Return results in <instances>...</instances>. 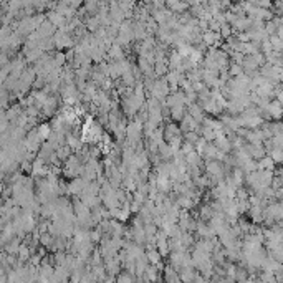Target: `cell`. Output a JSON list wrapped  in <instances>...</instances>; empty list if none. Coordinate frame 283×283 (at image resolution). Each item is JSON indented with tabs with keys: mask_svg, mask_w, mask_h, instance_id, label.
Segmentation results:
<instances>
[{
	"mask_svg": "<svg viewBox=\"0 0 283 283\" xmlns=\"http://www.w3.org/2000/svg\"><path fill=\"white\" fill-rule=\"evenodd\" d=\"M50 172V167L47 166V159H43L42 156H36L32 162V176L34 177H45V176Z\"/></svg>",
	"mask_w": 283,
	"mask_h": 283,
	"instance_id": "277c9868",
	"label": "cell"
},
{
	"mask_svg": "<svg viewBox=\"0 0 283 283\" xmlns=\"http://www.w3.org/2000/svg\"><path fill=\"white\" fill-rule=\"evenodd\" d=\"M275 98H277V100L283 105V86L277 88V91H275Z\"/></svg>",
	"mask_w": 283,
	"mask_h": 283,
	"instance_id": "1f68e13d",
	"label": "cell"
},
{
	"mask_svg": "<svg viewBox=\"0 0 283 283\" xmlns=\"http://www.w3.org/2000/svg\"><path fill=\"white\" fill-rule=\"evenodd\" d=\"M164 280L166 282H180V275L179 270L174 268L171 264L167 266H164Z\"/></svg>",
	"mask_w": 283,
	"mask_h": 283,
	"instance_id": "9a60e30c",
	"label": "cell"
},
{
	"mask_svg": "<svg viewBox=\"0 0 283 283\" xmlns=\"http://www.w3.org/2000/svg\"><path fill=\"white\" fill-rule=\"evenodd\" d=\"M101 7V0H83V9L88 15H96Z\"/></svg>",
	"mask_w": 283,
	"mask_h": 283,
	"instance_id": "2e32d148",
	"label": "cell"
},
{
	"mask_svg": "<svg viewBox=\"0 0 283 283\" xmlns=\"http://www.w3.org/2000/svg\"><path fill=\"white\" fill-rule=\"evenodd\" d=\"M260 116L264 118L265 121L283 120V105L278 100H270L268 106L260 111Z\"/></svg>",
	"mask_w": 283,
	"mask_h": 283,
	"instance_id": "6da1fadb",
	"label": "cell"
},
{
	"mask_svg": "<svg viewBox=\"0 0 283 283\" xmlns=\"http://www.w3.org/2000/svg\"><path fill=\"white\" fill-rule=\"evenodd\" d=\"M262 65L258 63V60L255 58V55H245L244 60H242V68H244V73L253 76L255 73L260 71Z\"/></svg>",
	"mask_w": 283,
	"mask_h": 283,
	"instance_id": "5b68a950",
	"label": "cell"
},
{
	"mask_svg": "<svg viewBox=\"0 0 283 283\" xmlns=\"http://www.w3.org/2000/svg\"><path fill=\"white\" fill-rule=\"evenodd\" d=\"M176 2H179V0H166L167 5H172V3H176Z\"/></svg>",
	"mask_w": 283,
	"mask_h": 283,
	"instance_id": "836d02e7",
	"label": "cell"
},
{
	"mask_svg": "<svg viewBox=\"0 0 283 283\" xmlns=\"http://www.w3.org/2000/svg\"><path fill=\"white\" fill-rule=\"evenodd\" d=\"M56 30H58V28L53 25V23L48 18L45 20V22L38 28H36V32H38V35L42 36V38H48V36H53V35L56 34Z\"/></svg>",
	"mask_w": 283,
	"mask_h": 283,
	"instance_id": "7c38bea8",
	"label": "cell"
},
{
	"mask_svg": "<svg viewBox=\"0 0 283 283\" xmlns=\"http://www.w3.org/2000/svg\"><path fill=\"white\" fill-rule=\"evenodd\" d=\"M270 42H272V45H273V50H275V52H280V53H283V38H282V36H278V34L270 36Z\"/></svg>",
	"mask_w": 283,
	"mask_h": 283,
	"instance_id": "4316f807",
	"label": "cell"
},
{
	"mask_svg": "<svg viewBox=\"0 0 283 283\" xmlns=\"http://www.w3.org/2000/svg\"><path fill=\"white\" fill-rule=\"evenodd\" d=\"M212 215H214V209H212L211 202L200 206V209H199V219L200 220H206V222H209V220L212 219Z\"/></svg>",
	"mask_w": 283,
	"mask_h": 283,
	"instance_id": "ffe728a7",
	"label": "cell"
},
{
	"mask_svg": "<svg viewBox=\"0 0 283 283\" xmlns=\"http://www.w3.org/2000/svg\"><path fill=\"white\" fill-rule=\"evenodd\" d=\"M202 156H200L197 151H192L191 154H187L186 156V161L189 164V167H194V166H200L202 164Z\"/></svg>",
	"mask_w": 283,
	"mask_h": 283,
	"instance_id": "603a6c76",
	"label": "cell"
},
{
	"mask_svg": "<svg viewBox=\"0 0 283 283\" xmlns=\"http://www.w3.org/2000/svg\"><path fill=\"white\" fill-rule=\"evenodd\" d=\"M266 154H268L270 158L273 159L277 166H280V164H283V147H282V146H275V144H273L272 149L266 151Z\"/></svg>",
	"mask_w": 283,
	"mask_h": 283,
	"instance_id": "e0dca14e",
	"label": "cell"
},
{
	"mask_svg": "<svg viewBox=\"0 0 283 283\" xmlns=\"http://www.w3.org/2000/svg\"><path fill=\"white\" fill-rule=\"evenodd\" d=\"M189 7H191V3H189V0H179V2L172 3V5H169V9L174 12V14H184V12L189 10Z\"/></svg>",
	"mask_w": 283,
	"mask_h": 283,
	"instance_id": "7402d4cb",
	"label": "cell"
},
{
	"mask_svg": "<svg viewBox=\"0 0 283 283\" xmlns=\"http://www.w3.org/2000/svg\"><path fill=\"white\" fill-rule=\"evenodd\" d=\"M182 131H180V126L174 124V123H167L166 126H164V139H166L167 142L174 141V139H179V138H184L182 136Z\"/></svg>",
	"mask_w": 283,
	"mask_h": 283,
	"instance_id": "52a82bcc",
	"label": "cell"
},
{
	"mask_svg": "<svg viewBox=\"0 0 283 283\" xmlns=\"http://www.w3.org/2000/svg\"><path fill=\"white\" fill-rule=\"evenodd\" d=\"M275 161L272 158H270L268 154L265 156V158H262V159H258V162H257V169H268V171H275Z\"/></svg>",
	"mask_w": 283,
	"mask_h": 283,
	"instance_id": "44dd1931",
	"label": "cell"
},
{
	"mask_svg": "<svg viewBox=\"0 0 283 283\" xmlns=\"http://www.w3.org/2000/svg\"><path fill=\"white\" fill-rule=\"evenodd\" d=\"M89 180L83 179L81 176H78V177H73L71 180L68 182V192L71 195H81L85 192L86 189V184H88Z\"/></svg>",
	"mask_w": 283,
	"mask_h": 283,
	"instance_id": "8992f818",
	"label": "cell"
},
{
	"mask_svg": "<svg viewBox=\"0 0 283 283\" xmlns=\"http://www.w3.org/2000/svg\"><path fill=\"white\" fill-rule=\"evenodd\" d=\"M182 60L184 56L180 55V53L177 50L171 52L169 56H167V63H169V70H177L180 65H182Z\"/></svg>",
	"mask_w": 283,
	"mask_h": 283,
	"instance_id": "5bb4252c",
	"label": "cell"
},
{
	"mask_svg": "<svg viewBox=\"0 0 283 283\" xmlns=\"http://www.w3.org/2000/svg\"><path fill=\"white\" fill-rule=\"evenodd\" d=\"M217 154H219V147L215 146V142L212 144V141H207L206 146H204L202 153H200V156H202L204 159H215Z\"/></svg>",
	"mask_w": 283,
	"mask_h": 283,
	"instance_id": "4fadbf2b",
	"label": "cell"
},
{
	"mask_svg": "<svg viewBox=\"0 0 283 283\" xmlns=\"http://www.w3.org/2000/svg\"><path fill=\"white\" fill-rule=\"evenodd\" d=\"M85 25H86V28H88L91 34H94V32L98 30V28H101L103 25H101V22H100V18L96 17V15H89V17H86L85 20Z\"/></svg>",
	"mask_w": 283,
	"mask_h": 283,
	"instance_id": "d6986e66",
	"label": "cell"
},
{
	"mask_svg": "<svg viewBox=\"0 0 283 283\" xmlns=\"http://www.w3.org/2000/svg\"><path fill=\"white\" fill-rule=\"evenodd\" d=\"M214 142H215V146L219 147L220 151H224V153H232V149H233V142H232V139L230 138H227V134H220V136H217L214 139Z\"/></svg>",
	"mask_w": 283,
	"mask_h": 283,
	"instance_id": "8fae6325",
	"label": "cell"
},
{
	"mask_svg": "<svg viewBox=\"0 0 283 283\" xmlns=\"http://www.w3.org/2000/svg\"><path fill=\"white\" fill-rule=\"evenodd\" d=\"M47 18L50 20V22L55 25L56 28H63V27H67L68 23H70V20L65 17L63 14H60L58 10H48L47 12Z\"/></svg>",
	"mask_w": 283,
	"mask_h": 283,
	"instance_id": "9c48e42d",
	"label": "cell"
},
{
	"mask_svg": "<svg viewBox=\"0 0 283 283\" xmlns=\"http://www.w3.org/2000/svg\"><path fill=\"white\" fill-rule=\"evenodd\" d=\"M199 133H200V136L206 139V141H214V139L217 138L215 131L212 129V128H207V126H200Z\"/></svg>",
	"mask_w": 283,
	"mask_h": 283,
	"instance_id": "484cf974",
	"label": "cell"
},
{
	"mask_svg": "<svg viewBox=\"0 0 283 283\" xmlns=\"http://www.w3.org/2000/svg\"><path fill=\"white\" fill-rule=\"evenodd\" d=\"M264 211H265V207L252 206V204H250V209H248V212H247L248 217H250V222L258 224V225L264 224Z\"/></svg>",
	"mask_w": 283,
	"mask_h": 283,
	"instance_id": "30bf717a",
	"label": "cell"
},
{
	"mask_svg": "<svg viewBox=\"0 0 283 283\" xmlns=\"http://www.w3.org/2000/svg\"><path fill=\"white\" fill-rule=\"evenodd\" d=\"M192 151H195V144H192V142H189V141H184L182 146H180V153L184 156H187V154H191Z\"/></svg>",
	"mask_w": 283,
	"mask_h": 283,
	"instance_id": "f546056e",
	"label": "cell"
},
{
	"mask_svg": "<svg viewBox=\"0 0 283 283\" xmlns=\"http://www.w3.org/2000/svg\"><path fill=\"white\" fill-rule=\"evenodd\" d=\"M71 147H70L68 144H63V146H60V147H56V156H58V159L61 162H65L67 159L71 156Z\"/></svg>",
	"mask_w": 283,
	"mask_h": 283,
	"instance_id": "d4e9b609",
	"label": "cell"
},
{
	"mask_svg": "<svg viewBox=\"0 0 283 283\" xmlns=\"http://www.w3.org/2000/svg\"><path fill=\"white\" fill-rule=\"evenodd\" d=\"M147 258H149V264H154V265H158L159 262H162V253L159 252L158 247H154V248H147Z\"/></svg>",
	"mask_w": 283,
	"mask_h": 283,
	"instance_id": "cb8c5ba5",
	"label": "cell"
},
{
	"mask_svg": "<svg viewBox=\"0 0 283 283\" xmlns=\"http://www.w3.org/2000/svg\"><path fill=\"white\" fill-rule=\"evenodd\" d=\"M184 139L192 142V144H197V141L200 139V133L199 131H187V133H184Z\"/></svg>",
	"mask_w": 283,
	"mask_h": 283,
	"instance_id": "83f0119b",
	"label": "cell"
},
{
	"mask_svg": "<svg viewBox=\"0 0 283 283\" xmlns=\"http://www.w3.org/2000/svg\"><path fill=\"white\" fill-rule=\"evenodd\" d=\"M220 35H222V38H229L230 35H233L232 25H229V23H224V25L220 27Z\"/></svg>",
	"mask_w": 283,
	"mask_h": 283,
	"instance_id": "4dcf8cb0",
	"label": "cell"
},
{
	"mask_svg": "<svg viewBox=\"0 0 283 283\" xmlns=\"http://www.w3.org/2000/svg\"><path fill=\"white\" fill-rule=\"evenodd\" d=\"M278 36H282V38H283V25L278 28Z\"/></svg>",
	"mask_w": 283,
	"mask_h": 283,
	"instance_id": "d6a6232c",
	"label": "cell"
},
{
	"mask_svg": "<svg viewBox=\"0 0 283 283\" xmlns=\"http://www.w3.org/2000/svg\"><path fill=\"white\" fill-rule=\"evenodd\" d=\"M229 71H230L232 76H239L244 73V68H242L240 63H235V61H232L230 63V68H229Z\"/></svg>",
	"mask_w": 283,
	"mask_h": 283,
	"instance_id": "f1b7e54d",
	"label": "cell"
},
{
	"mask_svg": "<svg viewBox=\"0 0 283 283\" xmlns=\"http://www.w3.org/2000/svg\"><path fill=\"white\" fill-rule=\"evenodd\" d=\"M184 116H186V105L171 106V120L172 121H182Z\"/></svg>",
	"mask_w": 283,
	"mask_h": 283,
	"instance_id": "ac0fdd59",
	"label": "cell"
},
{
	"mask_svg": "<svg viewBox=\"0 0 283 283\" xmlns=\"http://www.w3.org/2000/svg\"><path fill=\"white\" fill-rule=\"evenodd\" d=\"M202 42L207 45L209 48L211 47H219L220 42H222V35H220V32H215V30H206L202 34Z\"/></svg>",
	"mask_w": 283,
	"mask_h": 283,
	"instance_id": "ba28073f",
	"label": "cell"
},
{
	"mask_svg": "<svg viewBox=\"0 0 283 283\" xmlns=\"http://www.w3.org/2000/svg\"><path fill=\"white\" fill-rule=\"evenodd\" d=\"M169 91H171V85L167 81L166 76H158L154 81V86L151 89V96H156L158 100H166L169 96Z\"/></svg>",
	"mask_w": 283,
	"mask_h": 283,
	"instance_id": "7a4b0ae2",
	"label": "cell"
},
{
	"mask_svg": "<svg viewBox=\"0 0 283 283\" xmlns=\"http://www.w3.org/2000/svg\"><path fill=\"white\" fill-rule=\"evenodd\" d=\"M53 40H55V47L58 50H63V48H73L76 43L73 34H67L63 30H56V34L53 35Z\"/></svg>",
	"mask_w": 283,
	"mask_h": 283,
	"instance_id": "3957f363",
	"label": "cell"
}]
</instances>
